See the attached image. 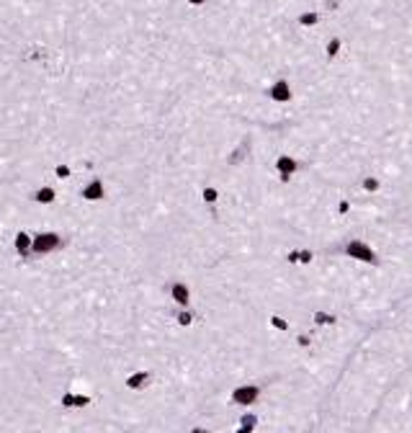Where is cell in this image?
I'll return each instance as SVG.
<instances>
[{"label":"cell","mask_w":412,"mask_h":433,"mask_svg":"<svg viewBox=\"0 0 412 433\" xmlns=\"http://www.w3.org/2000/svg\"><path fill=\"white\" fill-rule=\"evenodd\" d=\"M343 253L348 255V258H356V261H361V263H368V266H376V263H379L376 250H374L371 245L361 243V240H351L348 245H345Z\"/></svg>","instance_id":"obj_1"},{"label":"cell","mask_w":412,"mask_h":433,"mask_svg":"<svg viewBox=\"0 0 412 433\" xmlns=\"http://www.w3.org/2000/svg\"><path fill=\"white\" fill-rule=\"evenodd\" d=\"M62 245V237L57 232H39L31 243V255H44V253H52Z\"/></svg>","instance_id":"obj_2"},{"label":"cell","mask_w":412,"mask_h":433,"mask_svg":"<svg viewBox=\"0 0 412 433\" xmlns=\"http://www.w3.org/2000/svg\"><path fill=\"white\" fill-rule=\"evenodd\" d=\"M260 397V387L258 384H242V387H237L234 392H232V402L234 405H255Z\"/></svg>","instance_id":"obj_3"},{"label":"cell","mask_w":412,"mask_h":433,"mask_svg":"<svg viewBox=\"0 0 412 433\" xmlns=\"http://www.w3.org/2000/svg\"><path fill=\"white\" fill-rule=\"evenodd\" d=\"M276 170H278V176H281V181H289L291 176H294V173L299 170V163L291 158V155H281L278 160H276Z\"/></svg>","instance_id":"obj_4"},{"label":"cell","mask_w":412,"mask_h":433,"mask_svg":"<svg viewBox=\"0 0 412 433\" xmlns=\"http://www.w3.org/2000/svg\"><path fill=\"white\" fill-rule=\"evenodd\" d=\"M170 297L176 299V305H181V307H188V302H191V292H188L186 284H181V281L170 286Z\"/></svg>","instance_id":"obj_5"},{"label":"cell","mask_w":412,"mask_h":433,"mask_svg":"<svg viewBox=\"0 0 412 433\" xmlns=\"http://www.w3.org/2000/svg\"><path fill=\"white\" fill-rule=\"evenodd\" d=\"M80 193H83V199H88V201H98V199H103V183L96 178V181H91L88 186H85Z\"/></svg>","instance_id":"obj_6"},{"label":"cell","mask_w":412,"mask_h":433,"mask_svg":"<svg viewBox=\"0 0 412 433\" xmlns=\"http://www.w3.org/2000/svg\"><path fill=\"white\" fill-rule=\"evenodd\" d=\"M149 379H152V377H149V372H137V374H132V377L126 379V387L129 389H142V387L149 384Z\"/></svg>","instance_id":"obj_7"},{"label":"cell","mask_w":412,"mask_h":433,"mask_svg":"<svg viewBox=\"0 0 412 433\" xmlns=\"http://www.w3.org/2000/svg\"><path fill=\"white\" fill-rule=\"evenodd\" d=\"M91 402V397L88 395H62V405L64 407H85V405H88Z\"/></svg>","instance_id":"obj_8"},{"label":"cell","mask_w":412,"mask_h":433,"mask_svg":"<svg viewBox=\"0 0 412 433\" xmlns=\"http://www.w3.org/2000/svg\"><path fill=\"white\" fill-rule=\"evenodd\" d=\"M31 243H34V237H29L26 232H18L16 235V250L21 255H31Z\"/></svg>","instance_id":"obj_9"},{"label":"cell","mask_w":412,"mask_h":433,"mask_svg":"<svg viewBox=\"0 0 412 433\" xmlns=\"http://www.w3.org/2000/svg\"><path fill=\"white\" fill-rule=\"evenodd\" d=\"M271 96H273L276 101H289V98H291V91H289V85H286L284 80H278L273 88H271Z\"/></svg>","instance_id":"obj_10"},{"label":"cell","mask_w":412,"mask_h":433,"mask_svg":"<svg viewBox=\"0 0 412 433\" xmlns=\"http://www.w3.org/2000/svg\"><path fill=\"white\" fill-rule=\"evenodd\" d=\"M240 428H237V433H253L255 428H258V415H253V413H248V415H242L240 418Z\"/></svg>","instance_id":"obj_11"},{"label":"cell","mask_w":412,"mask_h":433,"mask_svg":"<svg viewBox=\"0 0 412 433\" xmlns=\"http://www.w3.org/2000/svg\"><path fill=\"white\" fill-rule=\"evenodd\" d=\"M312 258H314L312 250H291L289 253V261L291 263H312Z\"/></svg>","instance_id":"obj_12"},{"label":"cell","mask_w":412,"mask_h":433,"mask_svg":"<svg viewBox=\"0 0 412 433\" xmlns=\"http://www.w3.org/2000/svg\"><path fill=\"white\" fill-rule=\"evenodd\" d=\"M34 199H36L39 204H52V201H54V188H49V186L39 188V191L34 193Z\"/></svg>","instance_id":"obj_13"},{"label":"cell","mask_w":412,"mask_h":433,"mask_svg":"<svg viewBox=\"0 0 412 433\" xmlns=\"http://www.w3.org/2000/svg\"><path fill=\"white\" fill-rule=\"evenodd\" d=\"M314 320H317V325H333L338 317H335V315H327V312H317Z\"/></svg>","instance_id":"obj_14"},{"label":"cell","mask_w":412,"mask_h":433,"mask_svg":"<svg viewBox=\"0 0 412 433\" xmlns=\"http://www.w3.org/2000/svg\"><path fill=\"white\" fill-rule=\"evenodd\" d=\"M216 196H219V193H216V188H211V186L204 188V201H206V204H216Z\"/></svg>","instance_id":"obj_15"},{"label":"cell","mask_w":412,"mask_h":433,"mask_svg":"<svg viewBox=\"0 0 412 433\" xmlns=\"http://www.w3.org/2000/svg\"><path fill=\"white\" fill-rule=\"evenodd\" d=\"M176 320H178V325H183V328H186V325H191V322H193V315H191L188 310H183V312H178V317H176Z\"/></svg>","instance_id":"obj_16"},{"label":"cell","mask_w":412,"mask_h":433,"mask_svg":"<svg viewBox=\"0 0 412 433\" xmlns=\"http://www.w3.org/2000/svg\"><path fill=\"white\" fill-rule=\"evenodd\" d=\"M361 186H363L366 191H376V188H379V181L368 176V178H363V183H361Z\"/></svg>","instance_id":"obj_17"},{"label":"cell","mask_w":412,"mask_h":433,"mask_svg":"<svg viewBox=\"0 0 412 433\" xmlns=\"http://www.w3.org/2000/svg\"><path fill=\"white\" fill-rule=\"evenodd\" d=\"M271 325H273V328H278V330H289V322H286V320H281V317H273V320H271Z\"/></svg>","instance_id":"obj_18"},{"label":"cell","mask_w":412,"mask_h":433,"mask_svg":"<svg viewBox=\"0 0 412 433\" xmlns=\"http://www.w3.org/2000/svg\"><path fill=\"white\" fill-rule=\"evenodd\" d=\"M338 49H340V39H333L330 44H327V54H330V57H335V54H338Z\"/></svg>","instance_id":"obj_19"},{"label":"cell","mask_w":412,"mask_h":433,"mask_svg":"<svg viewBox=\"0 0 412 433\" xmlns=\"http://www.w3.org/2000/svg\"><path fill=\"white\" fill-rule=\"evenodd\" d=\"M54 173H57V178H70V168L67 165H57Z\"/></svg>","instance_id":"obj_20"},{"label":"cell","mask_w":412,"mask_h":433,"mask_svg":"<svg viewBox=\"0 0 412 433\" xmlns=\"http://www.w3.org/2000/svg\"><path fill=\"white\" fill-rule=\"evenodd\" d=\"M317 18H319L317 13H307V16H301V24H307V26L309 24H317Z\"/></svg>","instance_id":"obj_21"},{"label":"cell","mask_w":412,"mask_h":433,"mask_svg":"<svg viewBox=\"0 0 412 433\" xmlns=\"http://www.w3.org/2000/svg\"><path fill=\"white\" fill-rule=\"evenodd\" d=\"M193 433H211V430H206V428H193Z\"/></svg>","instance_id":"obj_22"},{"label":"cell","mask_w":412,"mask_h":433,"mask_svg":"<svg viewBox=\"0 0 412 433\" xmlns=\"http://www.w3.org/2000/svg\"><path fill=\"white\" fill-rule=\"evenodd\" d=\"M188 3H193V6H199V3H204V0H188Z\"/></svg>","instance_id":"obj_23"}]
</instances>
